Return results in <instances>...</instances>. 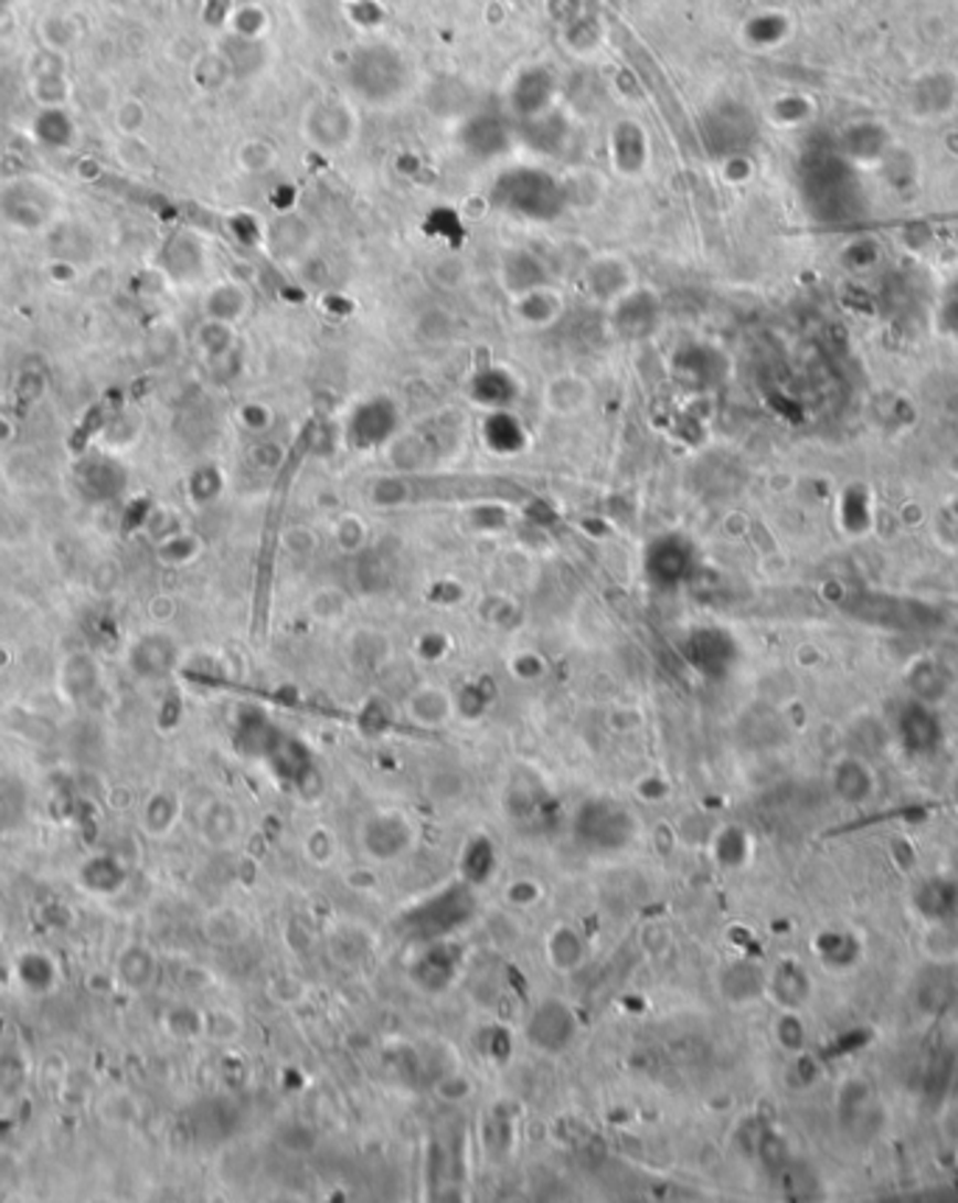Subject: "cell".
Masks as SVG:
<instances>
[{
    "label": "cell",
    "instance_id": "cell-1",
    "mask_svg": "<svg viewBox=\"0 0 958 1203\" xmlns=\"http://www.w3.org/2000/svg\"><path fill=\"white\" fill-rule=\"evenodd\" d=\"M56 205L54 189L34 177H18L0 189V219L18 231H45L54 222Z\"/></svg>",
    "mask_w": 958,
    "mask_h": 1203
},
{
    "label": "cell",
    "instance_id": "cell-2",
    "mask_svg": "<svg viewBox=\"0 0 958 1203\" xmlns=\"http://www.w3.org/2000/svg\"><path fill=\"white\" fill-rule=\"evenodd\" d=\"M306 140L320 152H342L356 135V116L345 102L326 98L306 113Z\"/></svg>",
    "mask_w": 958,
    "mask_h": 1203
},
{
    "label": "cell",
    "instance_id": "cell-3",
    "mask_svg": "<svg viewBox=\"0 0 958 1203\" xmlns=\"http://www.w3.org/2000/svg\"><path fill=\"white\" fill-rule=\"evenodd\" d=\"M76 492L93 505L116 503L129 486V472L121 461L109 455H91L76 466Z\"/></svg>",
    "mask_w": 958,
    "mask_h": 1203
},
{
    "label": "cell",
    "instance_id": "cell-4",
    "mask_svg": "<svg viewBox=\"0 0 958 1203\" xmlns=\"http://www.w3.org/2000/svg\"><path fill=\"white\" fill-rule=\"evenodd\" d=\"M177 663H180V645L166 632L140 634L127 651V668L143 682L166 679Z\"/></svg>",
    "mask_w": 958,
    "mask_h": 1203
},
{
    "label": "cell",
    "instance_id": "cell-5",
    "mask_svg": "<svg viewBox=\"0 0 958 1203\" xmlns=\"http://www.w3.org/2000/svg\"><path fill=\"white\" fill-rule=\"evenodd\" d=\"M592 401H595V384L581 373H555V377L546 379L544 390H541L544 410L550 415H558V419L581 415Z\"/></svg>",
    "mask_w": 958,
    "mask_h": 1203
},
{
    "label": "cell",
    "instance_id": "cell-6",
    "mask_svg": "<svg viewBox=\"0 0 958 1203\" xmlns=\"http://www.w3.org/2000/svg\"><path fill=\"white\" fill-rule=\"evenodd\" d=\"M60 690L67 701L82 705L102 690V668L87 651H73L60 665Z\"/></svg>",
    "mask_w": 958,
    "mask_h": 1203
},
{
    "label": "cell",
    "instance_id": "cell-7",
    "mask_svg": "<svg viewBox=\"0 0 958 1203\" xmlns=\"http://www.w3.org/2000/svg\"><path fill=\"white\" fill-rule=\"evenodd\" d=\"M76 882L85 893L98 895V898H109V895H118L127 884V864L121 862L113 853H96V856H87L85 862L76 869Z\"/></svg>",
    "mask_w": 958,
    "mask_h": 1203
},
{
    "label": "cell",
    "instance_id": "cell-8",
    "mask_svg": "<svg viewBox=\"0 0 958 1203\" xmlns=\"http://www.w3.org/2000/svg\"><path fill=\"white\" fill-rule=\"evenodd\" d=\"M31 135L51 152H62V149H71L76 140V124L65 107H43L31 122Z\"/></svg>",
    "mask_w": 958,
    "mask_h": 1203
},
{
    "label": "cell",
    "instance_id": "cell-9",
    "mask_svg": "<svg viewBox=\"0 0 958 1203\" xmlns=\"http://www.w3.org/2000/svg\"><path fill=\"white\" fill-rule=\"evenodd\" d=\"M155 973H158V960L146 946L140 942H129L127 948H121L116 957V977L124 988L140 993L146 991L149 984L155 982Z\"/></svg>",
    "mask_w": 958,
    "mask_h": 1203
},
{
    "label": "cell",
    "instance_id": "cell-10",
    "mask_svg": "<svg viewBox=\"0 0 958 1203\" xmlns=\"http://www.w3.org/2000/svg\"><path fill=\"white\" fill-rule=\"evenodd\" d=\"M160 267L177 281H189L202 270V244L189 233H174L160 250Z\"/></svg>",
    "mask_w": 958,
    "mask_h": 1203
},
{
    "label": "cell",
    "instance_id": "cell-11",
    "mask_svg": "<svg viewBox=\"0 0 958 1203\" xmlns=\"http://www.w3.org/2000/svg\"><path fill=\"white\" fill-rule=\"evenodd\" d=\"M249 309V295L236 281H222L205 295V320L236 326Z\"/></svg>",
    "mask_w": 958,
    "mask_h": 1203
},
{
    "label": "cell",
    "instance_id": "cell-12",
    "mask_svg": "<svg viewBox=\"0 0 958 1203\" xmlns=\"http://www.w3.org/2000/svg\"><path fill=\"white\" fill-rule=\"evenodd\" d=\"M14 977L29 993H49L56 984V965L43 951H23L14 962Z\"/></svg>",
    "mask_w": 958,
    "mask_h": 1203
},
{
    "label": "cell",
    "instance_id": "cell-13",
    "mask_svg": "<svg viewBox=\"0 0 958 1203\" xmlns=\"http://www.w3.org/2000/svg\"><path fill=\"white\" fill-rule=\"evenodd\" d=\"M409 718H415L418 724H444L451 713V699L449 693L440 690V687H421L415 696H409L407 701Z\"/></svg>",
    "mask_w": 958,
    "mask_h": 1203
},
{
    "label": "cell",
    "instance_id": "cell-14",
    "mask_svg": "<svg viewBox=\"0 0 958 1203\" xmlns=\"http://www.w3.org/2000/svg\"><path fill=\"white\" fill-rule=\"evenodd\" d=\"M177 816H180V802H177L169 791H158V794H152L149 800H146L140 822H143L149 836H166V833H171V827H174Z\"/></svg>",
    "mask_w": 958,
    "mask_h": 1203
},
{
    "label": "cell",
    "instance_id": "cell-15",
    "mask_svg": "<svg viewBox=\"0 0 958 1203\" xmlns=\"http://www.w3.org/2000/svg\"><path fill=\"white\" fill-rule=\"evenodd\" d=\"M200 539L194 534H185V530H174V534L158 539V559L169 567L189 564L200 556Z\"/></svg>",
    "mask_w": 958,
    "mask_h": 1203
},
{
    "label": "cell",
    "instance_id": "cell-16",
    "mask_svg": "<svg viewBox=\"0 0 958 1203\" xmlns=\"http://www.w3.org/2000/svg\"><path fill=\"white\" fill-rule=\"evenodd\" d=\"M196 346H200L207 357H222V353H227V348L233 346V326H227V323L205 320L200 331H196Z\"/></svg>",
    "mask_w": 958,
    "mask_h": 1203
},
{
    "label": "cell",
    "instance_id": "cell-17",
    "mask_svg": "<svg viewBox=\"0 0 958 1203\" xmlns=\"http://www.w3.org/2000/svg\"><path fill=\"white\" fill-rule=\"evenodd\" d=\"M67 96V82L62 80L60 73L43 71V76L36 80V98L43 102V107H62Z\"/></svg>",
    "mask_w": 958,
    "mask_h": 1203
},
{
    "label": "cell",
    "instance_id": "cell-18",
    "mask_svg": "<svg viewBox=\"0 0 958 1203\" xmlns=\"http://www.w3.org/2000/svg\"><path fill=\"white\" fill-rule=\"evenodd\" d=\"M219 486H222V481H219L216 468H211V466L196 468V472L191 474L189 494H191V499H194V503H211V499L219 494Z\"/></svg>",
    "mask_w": 958,
    "mask_h": 1203
},
{
    "label": "cell",
    "instance_id": "cell-19",
    "mask_svg": "<svg viewBox=\"0 0 958 1203\" xmlns=\"http://www.w3.org/2000/svg\"><path fill=\"white\" fill-rule=\"evenodd\" d=\"M225 814H227V805H222V802H213L211 809L202 814V831H205L207 838H216L219 842V838L231 836V833L236 831V822H227V825L222 822V816Z\"/></svg>",
    "mask_w": 958,
    "mask_h": 1203
},
{
    "label": "cell",
    "instance_id": "cell-20",
    "mask_svg": "<svg viewBox=\"0 0 958 1203\" xmlns=\"http://www.w3.org/2000/svg\"><path fill=\"white\" fill-rule=\"evenodd\" d=\"M238 160H242V166L247 171H264L273 166L275 155L273 149H269L267 144H262V140H253V144L242 146V155H238Z\"/></svg>",
    "mask_w": 958,
    "mask_h": 1203
},
{
    "label": "cell",
    "instance_id": "cell-21",
    "mask_svg": "<svg viewBox=\"0 0 958 1203\" xmlns=\"http://www.w3.org/2000/svg\"><path fill=\"white\" fill-rule=\"evenodd\" d=\"M45 390V377L40 371H23L18 377V399L23 401H36Z\"/></svg>",
    "mask_w": 958,
    "mask_h": 1203
},
{
    "label": "cell",
    "instance_id": "cell-22",
    "mask_svg": "<svg viewBox=\"0 0 958 1203\" xmlns=\"http://www.w3.org/2000/svg\"><path fill=\"white\" fill-rule=\"evenodd\" d=\"M143 122H146V113L138 102H127L121 109H118V127H121L127 135L138 133V129L143 127Z\"/></svg>",
    "mask_w": 958,
    "mask_h": 1203
},
{
    "label": "cell",
    "instance_id": "cell-23",
    "mask_svg": "<svg viewBox=\"0 0 958 1203\" xmlns=\"http://www.w3.org/2000/svg\"><path fill=\"white\" fill-rule=\"evenodd\" d=\"M171 612H174V606H171L169 598H155V601L149 603V614H152L155 620H169Z\"/></svg>",
    "mask_w": 958,
    "mask_h": 1203
},
{
    "label": "cell",
    "instance_id": "cell-24",
    "mask_svg": "<svg viewBox=\"0 0 958 1203\" xmlns=\"http://www.w3.org/2000/svg\"><path fill=\"white\" fill-rule=\"evenodd\" d=\"M87 988L96 993H107L113 991V979H109V973H93V977L87 979Z\"/></svg>",
    "mask_w": 958,
    "mask_h": 1203
},
{
    "label": "cell",
    "instance_id": "cell-25",
    "mask_svg": "<svg viewBox=\"0 0 958 1203\" xmlns=\"http://www.w3.org/2000/svg\"><path fill=\"white\" fill-rule=\"evenodd\" d=\"M12 432H14L12 424H9V421L0 415V444H3V441H9V437H12Z\"/></svg>",
    "mask_w": 958,
    "mask_h": 1203
}]
</instances>
